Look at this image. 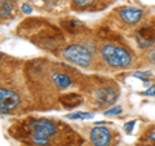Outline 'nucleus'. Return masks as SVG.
<instances>
[{"instance_id":"obj_1","label":"nucleus","mask_w":155,"mask_h":146,"mask_svg":"<svg viewBox=\"0 0 155 146\" xmlns=\"http://www.w3.org/2000/svg\"><path fill=\"white\" fill-rule=\"evenodd\" d=\"M101 55L106 64L111 67H127L132 62V56L128 51L111 44H106L101 51Z\"/></svg>"},{"instance_id":"obj_2","label":"nucleus","mask_w":155,"mask_h":146,"mask_svg":"<svg viewBox=\"0 0 155 146\" xmlns=\"http://www.w3.org/2000/svg\"><path fill=\"white\" fill-rule=\"evenodd\" d=\"M32 142L39 146L49 144V138L56 133V125L48 119H38L31 123Z\"/></svg>"},{"instance_id":"obj_3","label":"nucleus","mask_w":155,"mask_h":146,"mask_svg":"<svg viewBox=\"0 0 155 146\" xmlns=\"http://www.w3.org/2000/svg\"><path fill=\"white\" fill-rule=\"evenodd\" d=\"M62 56H64L65 60L72 62V64H75L80 67H88L91 66V62H92L91 52L85 47L78 45V44H72L65 48L64 52H62Z\"/></svg>"},{"instance_id":"obj_4","label":"nucleus","mask_w":155,"mask_h":146,"mask_svg":"<svg viewBox=\"0 0 155 146\" xmlns=\"http://www.w3.org/2000/svg\"><path fill=\"white\" fill-rule=\"evenodd\" d=\"M91 142L94 146H109L111 142V133L105 127H96L91 131Z\"/></svg>"},{"instance_id":"obj_5","label":"nucleus","mask_w":155,"mask_h":146,"mask_svg":"<svg viewBox=\"0 0 155 146\" xmlns=\"http://www.w3.org/2000/svg\"><path fill=\"white\" fill-rule=\"evenodd\" d=\"M19 105V96L13 91L0 88V108L7 110L8 113L16 109Z\"/></svg>"},{"instance_id":"obj_6","label":"nucleus","mask_w":155,"mask_h":146,"mask_svg":"<svg viewBox=\"0 0 155 146\" xmlns=\"http://www.w3.org/2000/svg\"><path fill=\"white\" fill-rule=\"evenodd\" d=\"M142 16H143L142 9L136 7H125L120 9V17L123 18L125 23H129V25H136L142 18Z\"/></svg>"},{"instance_id":"obj_7","label":"nucleus","mask_w":155,"mask_h":146,"mask_svg":"<svg viewBox=\"0 0 155 146\" xmlns=\"http://www.w3.org/2000/svg\"><path fill=\"white\" fill-rule=\"evenodd\" d=\"M96 98L102 105H111L118 100V92L113 87H102L96 92Z\"/></svg>"},{"instance_id":"obj_8","label":"nucleus","mask_w":155,"mask_h":146,"mask_svg":"<svg viewBox=\"0 0 155 146\" xmlns=\"http://www.w3.org/2000/svg\"><path fill=\"white\" fill-rule=\"evenodd\" d=\"M137 43L141 48H149L154 45L155 34L150 27H141L137 32Z\"/></svg>"},{"instance_id":"obj_9","label":"nucleus","mask_w":155,"mask_h":146,"mask_svg":"<svg viewBox=\"0 0 155 146\" xmlns=\"http://www.w3.org/2000/svg\"><path fill=\"white\" fill-rule=\"evenodd\" d=\"M52 79H53V83H54L58 88H61V89H65V88H67V87H70V84H71L70 78L67 75H65V74H61V72L53 74Z\"/></svg>"},{"instance_id":"obj_10","label":"nucleus","mask_w":155,"mask_h":146,"mask_svg":"<svg viewBox=\"0 0 155 146\" xmlns=\"http://www.w3.org/2000/svg\"><path fill=\"white\" fill-rule=\"evenodd\" d=\"M61 102L64 104L65 106H69V108H72V106H76L79 105V102H81V97L78 96V95H67L65 97H62L61 98Z\"/></svg>"},{"instance_id":"obj_11","label":"nucleus","mask_w":155,"mask_h":146,"mask_svg":"<svg viewBox=\"0 0 155 146\" xmlns=\"http://www.w3.org/2000/svg\"><path fill=\"white\" fill-rule=\"evenodd\" d=\"M13 12L12 4L7 2V0H0V18L9 17Z\"/></svg>"},{"instance_id":"obj_12","label":"nucleus","mask_w":155,"mask_h":146,"mask_svg":"<svg viewBox=\"0 0 155 146\" xmlns=\"http://www.w3.org/2000/svg\"><path fill=\"white\" fill-rule=\"evenodd\" d=\"M93 116H94V114L84 113V111H78V113H74V114H69L67 115V119H71V120H76V119L85 120V119H92Z\"/></svg>"},{"instance_id":"obj_13","label":"nucleus","mask_w":155,"mask_h":146,"mask_svg":"<svg viewBox=\"0 0 155 146\" xmlns=\"http://www.w3.org/2000/svg\"><path fill=\"white\" fill-rule=\"evenodd\" d=\"M120 113H122V108H120V106H114V108L106 110L105 115H119Z\"/></svg>"},{"instance_id":"obj_14","label":"nucleus","mask_w":155,"mask_h":146,"mask_svg":"<svg viewBox=\"0 0 155 146\" xmlns=\"http://www.w3.org/2000/svg\"><path fill=\"white\" fill-rule=\"evenodd\" d=\"M136 78H138V79H142V80H145L146 81L150 76H151V74L150 72H141V71H136L134 74H133Z\"/></svg>"},{"instance_id":"obj_15","label":"nucleus","mask_w":155,"mask_h":146,"mask_svg":"<svg viewBox=\"0 0 155 146\" xmlns=\"http://www.w3.org/2000/svg\"><path fill=\"white\" fill-rule=\"evenodd\" d=\"M72 2H74V4L78 7H87L93 3V0H72Z\"/></svg>"},{"instance_id":"obj_16","label":"nucleus","mask_w":155,"mask_h":146,"mask_svg":"<svg viewBox=\"0 0 155 146\" xmlns=\"http://www.w3.org/2000/svg\"><path fill=\"white\" fill-rule=\"evenodd\" d=\"M147 60H149L150 62H151L153 65H155V48H154V49H151V51H150V52L147 53Z\"/></svg>"},{"instance_id":"obj_17","label":"nucleus","mask_w":155,"mask_h":146,"mask_svg":"<svg viewBox=\"0 0 155 146\" xmlns=\"http://www.w3.org/2000/svg\"><path fill=\"white\" fill-rule=\"evenodd\" d=\"M134 123H136V121H134V120H132V121H129V123H127V124H125V127H124V129H125V131H127V132H128V133H130V132H132V131H133V127H134Z\"/></svg>"},{"instance_id":"obj_18","label":"nucleus","mask_w":155,"mask_h":146,"mask_svg":"<svg viewBox=\"0 0 155 146\" xmlns=\"http://www.w3.org/2000/svg\"><path fill=\"white\" fill-rule=\"evenodd\" d=\"M142 95L143 96H155V85H151L147 91H145Z\"/></svg>"},{"instance_id":"obj_19","label":"nucleus","mask_w":155,"mask_h":146,"mask_svg":"<svg viewBox=\"0 0 155 146\" xmlns=\"http://www.w3.org/2000/svg\"><path fill=\"white\" fill-rule=\"evenodd\" d=\"M22 12H23V13L30 14V13L32 12V8H31L30 4H23V5H22Z\"/></svg>"},{"instance_id":"obj_20","label":"nucleus","mask_w":155,"mask_h":146,"mask_svg":"<svg viewBox=\"0 0 155 146\" xmlns=\"http://www.w3.org/2000/svg\"><path fill=\"white\" fill-rule=\"evenodd\" d=\"M149 137H150V140L151 141H154V144H155V132H151L149 134Z\"/></svg>"},{"instance_id":"obj_21","label":"nucleus","mask_w":155,"mask_h":146,"mask_svg":"<svg viewBox=\"0 0 155 146\" xmlns=\"http://www.w3.org/2000/svg\"><path fill=\"white\" fill-rule=\"evenodd\" d=\"M7 113H8L7 110H4L3 108H0V114H7Z\"/></svg>"},{"instance_id":"obj_22","label":"nucleus","mask_w":155,"mask_h":146,"mask_svg":"<svg viewBox=\"0 0 155 146\" xmlns=\"http://www.w3.org/2000/svg\"><path fill=\"white\" fill-rule=\"evenodd\" d=\"M138 146H154V145H138Z\"/></svg>"},{"instance_id":"obj_23","label":"nucleus","mask_w":155,"mask_h":146,"mask_svg":"<svg viewBox=\"0 0 155 146\" xmlns=\"http://www.w3.org/2000/svg\"><path fill=\"white\" fill-rule=\"evenodd\" d=\"M2 58H3V55H0V60H2Z\"/></svg>"}]
</instances>
